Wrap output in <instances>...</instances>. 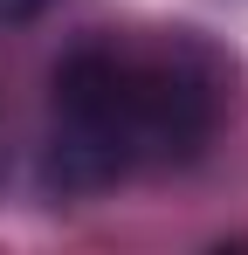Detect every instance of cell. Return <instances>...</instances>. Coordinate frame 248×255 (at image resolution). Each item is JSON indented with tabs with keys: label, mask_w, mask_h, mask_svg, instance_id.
Returning <instances> with one entry per match:
<instances>
[{
	"label": "cell",
	"mask_w": 248,
	"mask_h": 255,
	"mask_svg": "<svg viewBox=\"0 0 248 255\" xmlns=\"http://www.w3.org/2000/svg\"><path fill=\"white\" fill-rule=\"evenodd\" d=\"M55 0H0V28H28V21H41Z\"/></svg>",
	"instance_id": "7a4b0ae2"
},
{
	"label": "cell",
	"mask_w": 248,
	"mask_h": 255,
	"mask_svg": "<svg viewBox=\"0 0 248 255\" xmlns=\"http://www.w3.org/2000/svg\"><path fill=\"white\" fill-rule=\"evenodd\" d=\"M214 131V97L200 76L124 55H69L55 76V138L41 179L55 193H97L138 166H179Z\"/></svg>",
	"instance_id": "6da1fadb"
}]
</instances>
